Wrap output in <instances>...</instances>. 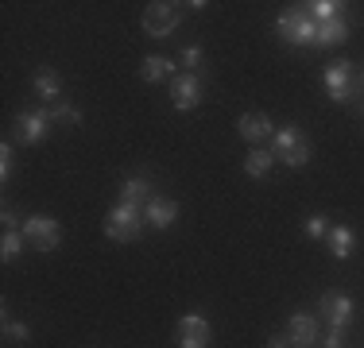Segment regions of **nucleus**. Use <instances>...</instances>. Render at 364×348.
Listing matches in <instances>:
<instances>
[{
	"label": "nucleus",
	"instance_id": "1a4fd4ad",
	"mask_svg": "<svg viewBox=\"0 0 364 348\" xmlns=\"http://www.w3.org/2000/svg\"><path fill=\"white\" fill-rule=\"evenodd\" d=\"M210 321L202 313H182L178 317V348H210Z\"/></svg>",
	"mask_w": 364,
	"mask_h": 348
},
{
	"label": "nucleus",
	"instance_id": "bb28decb",
	"mask_svg": "<svg viewBox=\"0 0 364 348\" xmlns=\"http://www.w3.org/2000/svg\"><path fill=\"white\" fill-rule=\"evenodd\" d=\"M326 348H345V329H329Z\"/></svg>",
	"mask_w": 364,
	"mask_h": 348
},
{
	"label": "nucleus",
	"instance_id": "f03ea898",
	"mask_svg": "<svg viewBox=\"0 0 364 348\" xmlns=\"http://www.w3.org/2000/svg\"><path fill=\"white\" fill-rule=\"evenodd\" d=\"M23 240H28L36 251H55L58 244H63V224H58L55 217L36 213V217L23 221Z\"/></svg>",
	"mask_w": 364,
	"mask_h": 348
},
{
	"label": "nucleus",
	"instance_id": "20e7f679",
	"mask_svg": "<svg viewBox=\"0 0 364 348\" xmlns=\"http://www.w3.org/2000/svg\"><path fill=\"white\" fill-rule=\"evenodd\" d=\"M275 31H279L287 43H294V47H306V43H314L318 23L310 20L302 8H287V12L279 16V23H275Z\"/></svg>",
	"mask_w": 364,
	"mask_h": 348
},
{
	"label": "nucleus",
	"instance_id": "ddd939ff",
	"mask_svg": "<svg viewBox=\"0 0 364 348\" xmlns=\"http://www.w3.org/2000/svg\"><path fill=\"white\" fill-rule=\"evenodd\" d=\"M144 217H147V224H151V229H171V224H175V217H178V205L167 202V197H151L147 209H144Z\"/></svg>",
	"mask_w": 364,
	"mask_h": 348
},
{
	"label": "nucleus",
	"instance_id": "c85d7f7f",
	"mask_svg": "<svg viewBox=\"0 0 364 348\" xmlns=\"http://www.w3.org/2000/svg\"><path fill=\"white\" fill-rule=\"evenodd\" d=\"M267 348H291V341H287V337H272V341H267Z\"/></svg>",
	"mask_w": 364,
	"mask_h": 348
},
{
	"label": "nucleus",
	"instance_id": "423d86ee",
	"mask_svg": "<svg viewBox=\"0 0 364 348\" xmlns=\"http://www.w3.org/2000/svg\"><path fill=\"white\" fill-rule=\"evenodd\" d=\"M171 101H175V112H194L198 101H202V74L171 77Z\"/></svg>",
	"mask_w": 364,
	"mask_h": 348
},
{
	"label": "nucleus",
	"instance_id": "9d476101",
	"mask_svg": "<svg viewBox=\"0 0 364 348\" xmlns=\"http://www.w3.org/2000/svg\"><path fill=\"white\" fill-rule=\"evenodd\" d=\"M318 310H322V317H329V329H349V321H353V298L349 294H322V298H318Z\"/></svg>",
	"mask_w": 364,
	"mask_h": 348
},
{
	"label": "nucleus",
	"instance_id": "a211bd4d",
	"mask_svg": "<svg viewBox=\"0 0 364 348\" xmlns=\"http://www.w3.org/2000/svg\"><path fill=\"white\" fill-rule=\"evenodd\" d=\"M36 93L43 101H58V93H63V77H58L55 70H39L36 74Z\"/></svg>",
	"mask_w": 364,
	"mask_h": 348
},
{
	"label": "nucleus",
	"instance_id": "dca6fc26",
	"mask_svg": "<svg viewBox=\"0 0 364 348\" xmlns=\"http://www.w3.org/2000/svg\"><path fill=\"white\" fill-rule=\"evenodd\" d=\"M175 62L171 58H163V55H151V58H144V66H140V77L144 82H163V77H171L175 74Z\"/></svg>",
	"mask_w": 364,
	"mask_h": 348
},
{
	"label": "nucleus",
	"instance_id": "4468645a",
	"mask_svg": "<svg viewBox=\"0 0 364 348\" xmlns=\"http://www.w3.org/2000/svg\"><path fill=\"white\" fill-rule=\"evenodd\" d=\"M345 39H349V23L337 16V20H322V23H318L314 47H341Z\"/></svg>",
	"mask_w": 364,
	"mask_h": 348
},
{
	"label": "nucleus",
	"instance_id": "4be33fe9",
	"mask_svg": "<svg viewBox=\"0 0 364 348\" xmlns=\"http://www.w3.org/2000/svg\"><path fill=\"white\" fill-rule=\"evenodd\" d=\"M50 116L55 120H63V124H77V120H82V112L74 109V104H66V101H58L55 109H50Z\"/></svg>",
	"mask_w": 364,
	"mask_h": 348
},
{
	"label": "nucleus",
	"instance_id": "aec40b11",
	"mask_svg": "<svg viewBox=\"0 0 364 348\" xmlns=\"http://www.w3.org/2000/svg\"><path fill=\"white\" fill-rule=\"evenodd\" d=\"M310 12H314V23H322V20H337L341 16V0H314V4H306Z\"/></svg>",
	"mask_w": 364,
	"mask_h": 348
},
{
	"label": "nucleus",
	"instance_id": "a878e982",
	"mask_svg": "<svg viewBox=\"0 0 364 348\" xmlns=\"http://www.w3.org/2000/svg\"><path fill=\"white\" fill-rule=\"evenodd\" d=\"M12 174V143L0 147V178H8Z\"/></svg>",
	"mask_w": 364,
	"mask_h": 348
},
{
	"label": "nucleus",
	"instance_id": "0eeeda50",
	"mask_svg": "<svg viewBox=\"0 0 364 348\" xmlns=\"http://www.w3.org/2000/svg\"><path fill=\"white\" fill-rule=\"evenodd\" d=\"M47 128H50V109H28V112H20V116H16V139H20V143H28V147L43 143Z\"/></svg>",
	"mask_w": 364,
	"mask_h": 348
},
{
	"label": "nucleus",
	"instance_id": "39448f33",
	"mask_svg": "<svg viewBox=\"0 0 364 348\" xmlns=\"http://www.w3.org/2000/svg\"><path fill=\"white\" fill-rule=\"evenodd\" d=\"M178 20H182L178 4H167V0H155V4L144 8V31L155 35V39H167L178 28Z\"/></svg>",
	"mask_w": 364,
	"mask_h": 348
},
{
	"label": "nucleus",
	"instance_id": "6e6552de",
	"mask_svg": "<svg viewBox=\"0 0 364 348\" xmlns=\"http://www.w3.org/2000/svg\"><path fill=\"white\" fill-rule=\"evenodd\" d=\"M326 89H329V97H333L337 104H345L357 93V85H353V62L349 58H337L333 66H326Z\"/></svg>",
	"mask_w": 364,
	"mask_h": 348
},
{
	"label": "nucleus",
	"instance_id": "b1692460",
	"mask_svg": "<svg viewBox=\"0 0 364 348\" xmlns=\"http://www.w3.org/2000/svg\"><path fill=\"white\" fill-rule=\"evenodd\" d=\"M4 337H8V341H23V344H28L31 341V329L20 325V321H4Z\"/></svg>",
	"mask_w": 364,
	"mask_h": 348
},
{
	"label": "nucleus",
	"instance_id": "393cba45",
	"mask_svg": "<svg viewBox=\"0 0 364 348\" xmlns=\"http://www.w3.org/2000/svg\"><path fill=\"white\" fill-rule=\"evenodd\" d=\"M182 66L194 74V70L202 66V47H186V50H182Z\"/></svg>",
	"mask_w": 364,
	"mask_h": 348
},
{
	"label": "nucleus",
	"instance_id": "2eb2a0df",
	"mask_svg": "<svg viewBox=\"0 0 364 348\" xmlns=\"http://www.w3.org/2000/svg\"><path fill=\"white\" fill-rule=\"evenodd\" d=\"M353 244H357V236H353L349 224H333V229H329V248H333V259H349L353 256Z\"/></svg>",
	"mask_w": 364,
	"mask_h": 348
},
{
	"label": "nucleus",
	"instance_id": "cd10ccee",
	"mask_svg": "<svg viewBox=\"0 0 364 348\" xmlns=\"http://www.w3.org/2000/svg\"><path fill=\"white\" fill-rule=\"evenodd\" d=\"M0 221H4V232H8V229H23V224L16 221V213H12V209H4V213H0Z\"/></svg>",
	"mask_w": 364,
	"mask_h": 348
},
{
	"label": "nucleus",
	"instance_id": "f257e3e1",
	"mask_svg": "<svg viewBox=\"0 0 364 348\" xmlns=\"http://www.w3.org/2000/svg\"><path fill=\"white\" fill-rule=\"evenodd\" d=\"M144 221H147V217H144L140 205L120 202V205H112L109 213H105V236L128 244V240H136V236L144 232Z\"/></svg>",
	"mask_w": 364,
	"mask_h": 348
},
{
	"label": "nucleus",
	"instance_id": "9b49d317",
	"mask_svg": "<svg viewBox=\"0 0 364 348\" xmlns=\"http://www.w3.org/2000/svg\"><path fill=\"white\" fill-rule=\"evenodd\" d=\"M287 341L291 348H314L318 344V317L310 313H291V325H287Z\"/></svg>",
	"mask_w": 364,
	"mask_h": 348
},
{
	"label": "nucleus",
	"instance_id": "6ab92c4d",
	"mask_svg": "<svg viewBox=\"0 0 364 348\" xmlns=\"http://www.w3.org/2000/svg\"><path fill=\"white\" fill-rule=\"evenodd\" d=\"M272 167H275V163H272V151H264V147H256V151L245 159V174H248V178H267V174H272Z\"/></svg>",
	"mask_w": 364,
	"mask_h": 348
},
{
	"label": "nucleus",
	"instance_id": "7ed1b4c3",
	"mask_svg": "<svg viewBox=\"0 0 364 348\" xmlns=\"http://www.w3.org/2000/svg\"><path fill=\"white\" fill-rule=\"evenodd\" d=\"M275 155H279V163H287V167H306L310 163V143H306V136L299 132L294 124H287V128H279L275 132Z\"/></svg>",
	"mask_w": 364,
	"mask_h": 348
},
{
	"label": "nucleus",
	"instance_id": "f3484780",
	"mask_svg": "<svg viewBox=\"0 0 364 348\" xmlns=\"http://www.w3.org/2000/svg\"><path fill=\"white\" fill-rule=\"evenodd\" d=\"M120 194H124V202H128V205L147 209V202H151V182H147V178H128Z\"/></svg>",
	"mask_w": 364,
	"mask_h": 348
},
{
	"label": "nucleus",
	"instance_id": "5701e85b",
	"mask_svg": "<svg viewBox=\"0 0 364 348\" xmlns=\"http://www.w3.org/2000/svg\"><path fill=\"white\" fill-rule=\"evenodd\" d=\"M306 236H310V240H322V236H329V221H326L322 213H314V217L306 221Z\"/></svg>",
	"mask_w": 364,
	"mask_h": 348
},
{
	"label": "nucleus",
	"instance_id": "f8f14e48",
	"mask_svg": "<svg viewBox=\"0 0 364 348\" xmlns=\"http://www.w3.org/2000/svg\"><path fill=\"white\" fill-rule=\"evenodd\" d=\"M237 132H240V139H248V143H264V139H272V120L264 116V112H245V116L237 120Z\"/></svg>",
	"mask_w": 364,
	"mask_h": 348
},
{
	"label": "nucleus",
	"instance_id": "412c9836",
	"mask_svg": "<svg viewBox=\"0 0 364 348\" xmlns=\"http://www.w3.org/2000/svg\"><path fill=\"white\" fill-rule=\"evenodd\" d=\"M20 251H23V232H20V229H8L4 240H0V256H4V259H16Z\"/></svg>",
	"mask_w": 364,
	"mask_h": 348
}]
</instances>
